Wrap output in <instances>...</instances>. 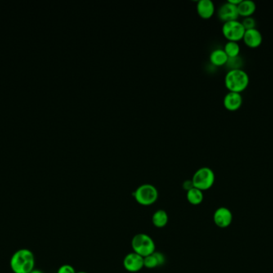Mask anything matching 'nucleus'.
<instances>
[{
	"mask_svg": "<svg viewBox=\"0 0 273 273\" xmlns=\"http://www.w3.org/2000/svg\"><path fill=\"white\" fill-rule=\"evenodd\" d=\"M35 259L32 251L20 248L13 253L10 260V267L14 273H30L34 269Z\"/></svg>",
	"mask_w": 273,
	"mask_h": 273,
	"instance_id": "obj_1",
	"label": "nucleus"
},
{
	"mask_svg": "<svg viewBox=\"0 0 273 273\" xmlns=\"http://www.w3.org/2000/svg\"><path fill=\"white\" fill-rule=\"evenodd\" d=\"M250 78L243 69L229 70L225 75V85L229 91L242 93L249 85Z\"/></svg>",
	"mask_w": 273,
	"mask_h": 273,
	"instance_id": "obj_2",
	"label": "nucleus"
},
{
	"mask_svg": "<svg viewBox=\"0 0 273 273\" xmlns=\"http://www.w3.org/2000/svg\"><path fill=\"white\" fill-rule=\"evenodd\" d=\"M133 196L140 205L151 206L158 201L159 193L153 184H143L136 188Z\"/></svg>",
	"mask_w": 273,
	"mask_h": 273,
	"instance_id": "obj_3",
	"label": "nucleus"
},
{
	"mask_svg": "<svg viewBox=\"0 0 273 273\" xmlns=\"http://www.w3.org/2000/svg\"><path fill=\"white\" fill-rule=\"evenodd\" d=\"M133 252L142 257L151 255L156 251V243L153 238L145 233H138L131 240Z\"/></svg>",
	"mask_w": 273,
	"mask_h": 273,
	"instance_id": "obj_4",
	"label": "nucleus"
},
{
	"mask_svg": "<svg viewBox=\"0 0 273 273\" xmlns=\"http://www.w3.org/2000/svg\"><path fill=\"white\" fill-rule=\"evenodd\" d=\"M214 172L210 167H202L198 168L192 177V182L194 188L202 192L210 189L215 183Z\"/></svg>",
	"mask_w": 273,
	"mask_h": 273,
	"instance_id": "obj_5",
	"label": "nucleus"
},
{
	"mask_svg": "<svg viewBox=\"0 0 273 273\" xmlns=\"http://www.w3.org/2000/svg\"><path fill=\"white\" fill-rule=\"evenodd\" d=\"M223 36L228 41H234L239 42L243 39L244 37V26L242 25L241 22L239 20H232V21L223 23L222 28Z\"/></svg>",
	"mask_w": 273,
	"mask_h": 273,
	"instance_id": "obj_6",
	"label": "nucleus"
},
{
	"mask_svg": "<svg viewBox=\"0 0 273 273\" xmlns=\"http://www.w3.org/2000/svg\"><path fill=\"white\" fill-rule=\"evenodd\" d=\"M234 220V215L231 210L226 207L216 208L213 213V222L220 229H227L232 225Z\"/></svg>",
	"mask_w": 273,
	"mask_h": 273,
	"instance_id": "obj_7",
	"label": "nucleus"
},
{
	"mask_svg": "<svg viewBox=\"0 0 273 273\" xmlns=\"http://www.w3.org/2000/svg\"><path fill=\"white\" fill-rule=\"evenodd\" d=\"M123 267L129 273H138L144 268V257L131 252L123 259Z\"/></svg>",
	"mask_w": 273,
	"mask_h": 273,
	"instance_id": "obj_8",
	"label": "nucleus"
},
{
	"mask_svg": "<svg viewBox=\"0 0 273 273\" xmlns=\"http://www.w3.org/2000/svg\"><path fill=\"white\" fill-rule=\"evenodd\" d=\"M217 15L223 23L232 21V20H238V18L239 17L238 6L233 4L229 1L224 2L217 10Z\"/></svg>",
	"mask_w": 273,
	"mask_h": 273,
	"instance_id": "obj_9",
	"label": "nucleus"
},
{
	"mask_svg": "<svg viewBox=\"0 0 273 273\" xmlns=\"http://www.w3.org/2000/svg\"><path fill=\"white\" fill-rule=\"evenodd\" d=\"M223 104L228 111L236 112L241 108L243 104V96L241 93L228 91L223 99Z\"/></svg>",
	"mask_w": 273,
	"mask_h": 273,
	"instance_id": "obj_10",
	"label": "nucleus"
},
{
	"mask_svg": "<svg viewBox=\"0 0 273 273\" xmlns=\"http://www.w3.org/2000/svg\"><path fill=\"white\" fill-rule=\"evenodd\" d=\"M244 44L249 48H257L263 42V36L257 28L245 30L243 39Z\"/></svg>",
	"mask_w": 273,
	"mask_h": 273,
	"instance_id": "obj_11",
	"label": "nucleus"
},
{
	"mask_svg": "<svg viewBox=\"0 0 273 273\" xmlns=\"http://www.w3.org/2000/svg\"><path fill=\"white\" fill-rule=\"evenodd\" d=\"M216 7L212 0H199L197 3V11L203 19H210L214 15Z\"/></svg>",
	"mask_w": 273,
	"mask_h": 273,
	"instance_id": "obj_12",
	"label": "nucleus"
},
{
	"mask_svg": "<svg viewBox=\"0 0 273 273\" xmlns=\"http://www.w3.org/2000/svg\"><path fill=\"white\" fill-rule=\"evenodd\" d=\"M166 258L162 252L155 251L151 255L144 257V268L148 269H154L165 265Z\"/></svg>",
	"mask_w": 273,
	"mask_h": 273,
	"instance_id": "obj_13",
	"label": "nucleus"
},
{
	"mask_svg": "<svg viewBox=\"0 0 273 273\" xmlns=\"http://www.w3.org/2000/svg\"><path fill=\"white\" fill-rule=\"evenodd\" d=\"M239 17H250L256 11V2L252 0H242L238 6Z\"/></svg>",
	"mask_w": 273,
	"mask_h": 273,
	"instance_id": "obj_14",
	"label": "nucleus"
},
{
	"mask_svg": "<svg viewBox=\"0 0 273 273\" xmlns=\"http://www.w3.org/2000/svg\"><path fill=\"white\" fill-rule=\"evenodd\" d=\"M229 57L224 51V49L216 48L212 50L209 55V60L211 64H213L216 67H221V66L226 65Z\"/></svg>",
	"mask_w": 273,
	"mask_h": 273,
	"instance_id": "obj_15",
	"label": "nucleus"
},
{
	"mask_svg": "<svg viewBox=\"0 0 273 273\" xmlns=\"http://www.w3.org/2000/svg\"><path fill=\"white\" fill-rule=\"evenodd\" d=\"M152 223L155 228L163 229L168 225V213L163 209L157 210L152 216Z\"/></svg>",
	"mask_w": 273,
	"mask_h": 273,
	"instance_id": "obj_16",
	"label": "nucleus"
},
{
	"mask_svg": "<svg viewBox=\"0 0 273 273\" xmlns=\"http://www.w3.org/2000/svg\"><path fill=\"white\" fill-rule=\"evenodd\" d=\"M186 199L192 205H200L204 200V193L194 187L193 189L186 192Z\"/></svg>",
	"mask_w": 273,
	"mask_h": 273,
	"instance_id": "obj_17",
	"label": "nucleus"
},
{
	"mask_svg": "<svg viewBox=\"0 0 273 273\" xmlns=\"http://www.w3.org/2000/svg\"><path fill=\"white\" fill-rule=\"evenodd\" d=\"M223 49L229 58L239 56V52H240V47H239V43L238 42H234V41H227Z\"/></svg>",
	"mask_w": 273,
	"mask_h": 273,
	"instance_id": "obj_18",
	"label": "nucleus"
},
{
	"mask_svg": "<svg viewBox=\"0 0 273 273\" xmlns=\"http://www.w3.org/2000/svg\"><path fill=\"white\" fill-rule=\"evenodd\" d=\"M229 70H234V69H242L241 67L243 66V60L240 56H237V57L229 58L227 64H226Z\"/></svg>",
	"mask_w": 273,
	"mask_h": 273,
	"instance_id": "obj_19",
	"label": "nucleus"
},
{
	"mask_svg": "<svg viewBox=\"0 0 273 273\" xmlns=\"http://www.w3.org/2000/svg\"><path fill=\"white\" fill-rule=\"evenodd\" d=\"M242 25L244 26L245 30H249V29H254L256 26V19L252 16L250 17L243 18L241 21Z\"/></svg>",
	"mask_w": 273,
	"mask_h": 273,
	"instance_id": "obj_20",
	"label": "nucleus"
},
{
	"mask_svg": "<svg viewBox=\"0 0 273 273\" xmlns=\"http://www.w3.org/2000/svg\"><path fill=\"white\" fill-rule=\"evenodd\" d=\"M77 272L75 271V269H74L72 265H63L62 266L59 267V269H58L57 273H76Z\"/></svg>",
	"mask_w": 273,
	"mask_h": 273,
	"instance_id": "obj_21",
	"label": "nucleus"
},
{
	"mask_svg": "<svg viewBox=\"0 0 273 273\" xmlns=\"http://www.w3.org/2000/svg\"><path fill=\"white\" fill-rule=\"evenodd\" d=\"M182 187L183 189L188 192V191L194 188V184L192 182V180H185V182L183 183Z\"/></svg>",
	"mask_w": 273,
	"mask_h": 273,
	"instance_id": "obj_22",
	"label": "nucleus"
},
{
	"mask_svg": "<svg viewBox=\"0 0 273 273\" xmlns=\"http://www.w3.org/2000/svg\"><path fill=\"white\" fill-rule=\"evenodd\" d=\"M44 273L43 272L41 271V270H39V269H34L33 271L32 272V273Z\"/></svg>",
	"mask_w": 273,
	"mask_h": 273,
	"instance_id": "obj_23",
	"label": "nucleus"
},
{
	"mask_svg": "<svg viewBox=\"0 0 273 273\" xmlns=\"http://www.w3.org/2000/svg\"><path fill=\"white\" fill-rule=\"evenodd\" d=\"M86 273V272H78V273Z\"/></svg>",
	"mask_w": 273,
	"mask_h": 273,
	"instance_id": "obj_24",
	"label": "nucleus"
}]
</instances>
